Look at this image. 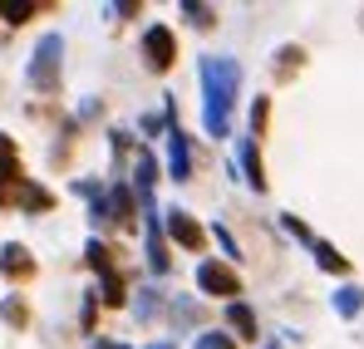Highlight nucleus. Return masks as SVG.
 <instances>
[{"mask_svg":"<svg viewBox=\"0 0 364 349\" xmlns=\"http://www.w3.org/2000/svg\"><path fill=\"white\" fill-rule=\"evenodd\" d=\"M197 79H202V99H207V133L227 138V114H232L237 89H242V64L222 59V55H207L197 64Z\"/></svg>","mask_w":364,"mask_h":349,"instance_id":"1","label":"nucleus"},{"mask_svg":"<svg viewBox=\"0 0 364 349\" xmlns=\"http://www.w3.org/2000/svg\"><path fill=\"white\" fill-rule=\"evenodd\" d=\"M60 64H64V40L60 35H45L30 55V84L40 94H60Z\"/></svg>","mask_w":364,"mask_h":349,"instance_id":"2","label":"nucleus"},{"mask_svg":"<svg viewBox=\"0 0 364 349\" xmlns=\"http://www.w3.org/2000/svg\"><path fill=\"white\" fill-rule=\"evenodd\" d=\"M84 261H89V266L99 271V281H104V305H114V310H119L123 300H128V295H123V276H119V266H114V256H109V246H104L99 236L84 246Z\"/></svg>","mask_w":364,"mask_h":349,"instance_id":"3","label":"nucleus"},{"mask_svg":"<svg viewBox=\"0 0 364 349\" xmlns=\"http://www.w3.org/2000/svg\"><path fill=\"white\" fill-rule=\"evenodd\" d=\"M197 286H202L207 295L232 300V295H242V276H237L227 261H202V266H197Z\"/></svg>","mask_w":364,"mask_h":349,"instance_id":"4","label":"nucleus"},{"mask_svg":"<svg viewBox=\"0 0 364 349\" xmlns=\"http://www.w3.org/2000/svg\"><path fill=\"white\" fill-rule=\"evenodd\" d=\"M20 192H25V173H20V158H15V138L0 133V207L20 202Z\"/></svg>","mask_w":364,"mask_h":349,"instance_id":"5","label":"nucleus"},{"mask_svg":"<svg viewBox=\"0 0 364 349\" xmlns=\"http://www.w3.org/2000/svg\"><path fill=\"white\" fill-rule=\"evenodd\" d=\"M143 55H148V69H173V59H178V40H173V30L168 25H153L148 35H143Z\"/></svg>","mask_w":364,"mask_h":349,"instance_id":"6","label":"nucleus"},{"mask_svg":"<svg viewBox=\"0 0 364 349\" xmlns=\"http://www.w3.org/2000/svg\"><path fill=\"white\" fill-rule=\"evenodd\" d=\"M232 168H242V182L251 187V192H266V168H261V153H256L251 138H237V158H232Z\"/></svg>","mask_w":364,"mask_h":349,"instance_id":"7","label":"nucleus"},{"mask_svg":"<svg viewBox=\"0 0 364 349\" xmlns=\"http://www.w3.org/2000/svg\"><path fill=\"white\" fill-rule=\"evenodd\" d=\"M143 217H148V271L153 276H168L173 271V256H168V241H163V227H158V207H148Z\"/></svg>","mask_w":364,"mask_h":349,"instance_id":"8","label":"nucleus"},{"mask_svg":"<svg viewBox=\"0 0 364 349\" xmlns=\"http://www.w3.org/2000/svg\"><path fill=\"white\" fill-rule=\"evenodd\" d=\"M0 276H5V281H30V276H35V256H30L20 241H5V246H0Z\"/></svg>","mask_w":364,"mask_h":349,"instance_id":"9","label":"nucleus"},{"mask_svg":"<svg viewBox=\"0 0 364 349\" xmlns=\"http://www.w3.org/2000/svg\"><path fill=\"white\" fill-rule=\"evenodd\" d=\"M168 232H173V241H178V246H187V251H202V227H197V222H192V212H182V207H173V212H168Z\"/></svg>","mask_w":364,"mask_h":349,"instance_id":"10","label":"nucleus"},{"mask_svg":"<svg viewBox=\"0 0 364 349\" xmlns=\"http://www.w3.org/2000/svg\"><path fill=\"white\" fill-rule=\"evenodd\" d=\"M168 173H173V182H187V177H192V158H187V133H182V128H168Z\"/></svg>","mask_w":364,"mask_h":349,"instance_id":"11","label":"nucleus"},{"mask_svg":"<svg viewBox=\"0 0 364 349\" xmlns=\"http://www.w3.org/2000/svg\"><path fill=\"white\" fill-rule=\"evenodd\" d=\"M310 256H315V261H320V271H330V276H345V271H350V261H345L330 241H320V236L310 241Z\"/></svg>","mask_w":364,"mask_h":349,"instance_id":"12","label":"nucleus"},{"mask_svg":"<svg viewBox=\"0 0 364 349\" xmlns=\"http://www.w3.org/2000/svg\"><path fill=\"white\" fill-rule=\"evenodd\" d=\"M330 305H335V315H340V320H355V315L364 310V291H360V286H340Z\"/></svg>","mask_w":364,"mask_h":349,"instance_id":"13","label":"nucleus"},{"mask_svg":"<svg viewBox=\"0 0 364 349\" xmlns=\"http://www.w3.org/2000/svg\"><path fill=\"white\" fill-rule=\"evenodd\" d=\"M227 325L237 330V340H256V315L246 310L242 300H232V305H227Z\"/></svg>","mask_w":364,"mask_h":349,"instance_id":"14","label":"nucleus"},{"mask_svg":"<svg viewBox=\"0 0 364 349\" xmlns=\"http://www.w3.org/2000/svg\"><path fill=\"white\" fill-rule=\"evenodd\" d=\"M109 217H114V222H133V192H128L123 182L109 192Z\"/></svg>","mask_w":364,"mask_h":349,"instance_id":"15","label":"nucleus"},{"mask_svg":"<svg viewBox=\"0 0 364 349\" xmlns=\"http://www.w3.org/2000/svg\"><path fill=\"white\" fill-rule=\"evenodd\" d=\"M192 349H237V335H227V330H202Z\"/></svg>","mask_w":364,"mask_h":349,"instance_id":"16","label":"nucleus"},{"mask_svg":"<svg viewBox=\"0 0 364 349\" xmlns=\"http://www.w3.org/2000/svg\"><path fill=\"white\" fill-rule=\"evenodd\" d=\"M0 15H5L10 25H25V20L35 15V0H10V5H0Z\"/></svg>","mask_w":364,"mask_h":349,"instance_id":"17","label":"nucleus"},{"mask_svg":"<svg viewBox=\"0 0 364 349\" xmlns=\"http://www.w3.org/2000/svg\"><path fill=\"white\" fill-rule=\"evenodd\" d=\"M182 15H187L197 30H212V25H217V20H212V5H197V0H187V5H182Z\"/></svg>","mask_w":364,"mask_h":349,"instance_id":"18","label":"nucleus"},{"mask_svg":"<svg viewBox=\"0 0 364 349\" xmlns=\"http://www.w3.org/2000/svg\"><path fill=\"white\" fill-rule=\"evenodd\" d=\"M266 118H271V99H256V104H251V143L266 133Z\"/></svg>","mask_w":364,"mask_h":349,"instance_id":"19","label":"nucleus"},{"mask_svg":"<svg viewBox=\"0 0 364 349\" xmlns=\"http://www.w3.org/2000/svg\"><path fill=\"white\" fill-rule=\"evenodd\" d=\"M0 320L20 330V325H25V300H5V305H0Z\"/></svg>","mask_w":364,"mask_h":349,"instance_id":"20","label":"nucleus"},{"mask_svg":"<svg viewBox=\"0 0 364 349\" xmlns=\"http://www.w3.org/2000/svg\"><path fill=\"white\" fill-rule=\"evenodd\" d=\"M296 69H301V50H296V45H286V50H281V79H286V74H296Z\"/></svg>","mask_w":364,"mask_h":349,"instance_id":"21","label":"nucleus"},{"mask_svg":"<svg viewBox=\"0 0 364 349\" xmlns=\"http://www.w3.org/2000/svg\"><path fill=\"white\" fill-rule=\"evenodd\" d=\"M217 241H222V251H227V256H237V236L227 232V227H217Z\"/></svg>","mask_w":364,"mask_h":349,"instance_id":"22","label":"nucleus"},{"mask_svg":"<svg viewBox=\"0 0 364 349\" xmlns=\"http://www.w3.org/2000/svg\"><path fill=\"white\" fill-rule=\"evenodd\" d=\"M94 349H128V345H119V340H99Z\"/></svg>","mask_w":364,"mask_h":349,"instance_id":"23","label":"nucleus"},{"mask_svg":"<svg viewBox=\"0 0 364 349\" xmlns=\"http://www.w3.org/2000/svg\"><path fill=\"white\" fill-rule=\"evenodd\" d=\"M148 349H173V345H168V340H163V345H148Z\"/></svg>","mask_w":364,"mask_h":349,"instance_id":"24","label":"nucleus"},{"mask_svg":"<svg viewBox=\"0 0 364 349\" xmlns=\"http://www.w3.org/2000/svg\"><path fill=\"white\" fill-rule=\"evenodd\" d=\"M266 349H281V345H266Z\"/></svg>","mask_w":364,"mask_h":349,"instance_id":"25","label":"nucleus"}]
</instances>
